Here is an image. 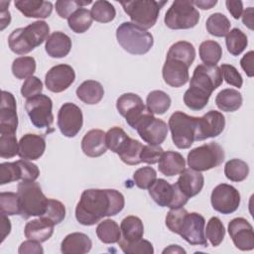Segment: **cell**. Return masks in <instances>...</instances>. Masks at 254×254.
Masks as SVG:
<instances>
[{"label": "cell", "mask_w": 254, "mask_h": 254, "mask_svg": "<svg viewBox=\"0 0 254 254\" xmlns=\"http://www.w3.org/2000/svg\"><path fill=\"white\" fill-rule=\"evenodd\" d=\"M125 205L124 195L113 189L83 190L75 207V218L84 226H91L106 216L118 214Z\"/></svg>", "instance_id": "cell-1"}, {"label": "cell", "mask_w": 254, "mask_h": 254, "mask_svg": "<svg viewBox=\"0 0 254 254\" xmlns=\"http://www.w3.org/2000/svg\"><path fill=\"white\" fill-rule=\"evenodd\" d=\"M222 73L217 65L198 64L192 73L190 87L184 94V102L193 111L203 109L208 103L211 93L221 85Z\"/></svg>", "instance_id": "cell-2"}, {"label": "cell", "mask_w": 254, "mask_h": 254, "mask_svg": "<svg viewBox=\"0 0 254 254\" xmlns=\"http://www.w3.org/2000/svg\"><path fill=\"white\" fill-rule=\"evenodd\" d=\"M166 226L190 245L207 247L204 232L205 220L201 214L197 212L189 213L184 207L171 208L166 216Z\"/></svg>", "instance_id": "cell-3"}, {"label": "cell", "mask_w": 254, "mask_h": 254, "mask_svg": "<svg viewBox=\"0 0 254 254\" xmlns=\"http://www.w3.org/2000/svg\"><path fill=\"white\" fill-rule=\"evenodd\" d=\"M50 27L45 21H35L25 28L12 31L8 37L10 50L17 55H26L47 41Z\"/></svg>", "instance_id": "cell-4"}, {"label": "cell", "mask_w": 254, "mask_h": 254, "mask_svg": "<svg viewBox=\"0 0 254 254\" xmlns=\"http://www.w3.org/2000/svg\"><path fill=\"white\" fill-rule=\"evenodd\" d=\"M116 39L118 44L131 55H144L154 45L152 34L132 22H123L118 26Z\"/></svg>", "instance_id": "cell-5"}, {"label": "cell", "mask_w": 254, "mask_h": 254, "mask_svg": "<svg viewBox=\"0 0 254 254\" xmlns=\"http://www.w3.org/2000/svg\"><path fill=\"white\" fill-rule=\"evenodd\" d=\"M20 215L24 219L32 216H42L47 207L48 199L40 185L35 181H22L18 184Z\"/></svg>", "instance_id": "cell-6"}, {"label": "cell", "mask_w": 254, "mask_h": 254, "mask_svg": "<svg viewBox=\"0 0 254 254\" xmlns=\"http://www.w3.org/2000/svg\"><path fill=\"white\" fill-rule=\"evenodd\" d=\"M167 2L166 0H134L122 1L120 4L133 24L147 30L156 24L160 11Z\"/></svg>", "instance_id": "cell-7"}, {"label": "cell", "mask_w": 254, "mask_h": 254, "mask_svg": "<svg viewBox=\"0 0 254 254\" xmlns=\"http://www.w3.org/2000/svg\"><path fill=\"white\" fill-rule=\"evenodd\" d=\"M198 117L190 116L182 111L174 112L170 119L169 125L173 143L179 149L190 148L196 137Z\"/></svg>", "instance_id": "cell-8"}, {"label": "cell", "mask_w": 254, "mask_h": 254, "mask_svg": "<svg viewBox=\"0 0 254 254\" xmlns=\"http://www.w3.org/2000/svg\"><path fill=\"white\" fill-rule=\"evenodd\" d=\"M199 21V13L191 1L177 0L172 3L165 14L166 26L173 30L190 29Z\"/></svg>", "instance_id": "cell-9"}, {"label": "cell", "mask_w": 254, "mask_h": 254, "mask_svg": "<svg viewBox=\"0 0 254 254\" xmlns=\"http://www.w3.org/2000/svg\"><path fill=\"white\" fill-rule=\"evenodd\" d=\"M224 157L222 147L216 142H210L190 150L188 154V165L197 172L208 171L218 167Z\"/></svg>", "instance_id": "cell-10"}, {"label": "cell", "mask_w": 254, "mask_h": 254, "mask_svg": "<svg viewBox=\"0 0 254 254\" xmlns=\"http://www.w3.org/2000/svg\"><path fill=\"white\" fill-rule=\"evenodd\" d=\"M148 190L153 200L162 207H183L189 200V198L182 193L176 184L171 185L164 179L156 180Z\"/></svg>", "instance_id": "cell-11"}, {"label": "cell", "mask_w": 254, "mask_h": 254, "mask_svg": "<svg viewBox=\"0 0 254 254\" xmlns=\"http://www.w3.org/2000/svg\"><path fill=\"white\" fill-rule=\"evenodd\" d=\"M25 109L32 124L41 129L49 128L54 122L53 101L46 94H38L25 102Z\"/></svg>", "instance_id": "cell-12"}, {"label": "cell", "mask_w": 254, "mask_h": 254, "mask_svg": "<svg viewBox=\"0 0 254 254\" xmlns=\"http://www.w3.org/2000/svg\"><path fill=\"white\" fill-rule=\"evenodd\" d=\"M135 129L143 141L149 145H161L166 140L169 131L167 123L156 118L150 111L144 114Z\"/></svg>", "instance_id": "cell-13"}, {"label": "cell", "mask_w": 254, "mask_h": 254, "mask_svg": "<svg viewBox=\"0 0 254 254\" xmlns=\"http://www.w3.org/2000/svg\"><path fill=\"white\" fill-rule=\"evenodd\" d=\"M240 200L239 191L228 184L217 185L210 195L213 209L222 214H230L236 211L240 205Z\"/></svg>", "instance_id": "cell-14"}, {"label": "cell", "mask_w": 254, "mask_h": 254, "mask_svg": "<svg viewBox=\"0 0 254 254\" xmlns=\"http://www.w3.org/2000/svg\"><path fill=\"white\" fill-rule=\"evenodd\" d=\"M82 124L81 109L71 102L64 103L58 113V127L61 133L67 138H72L81 130Z\"/></svg>", "instance_id": "cell-15"}, {"label": "cell", "mask_w": 254, "mask_h": 254, "mask_svg": "<svg viewBox=\"0 0 254 254\" xmlns=\"http://www.w3.org/2000/svg\"><path fill=\"white\" fill-rule=\"evenodd\" d=\"M116 108L130 127L135 129L137 123L149 110L142 98L135 93L128 92L120 95L116 101Z\"/></svg>", "instance_id": "cell-16"}, {"label": "cell", "mask_w": 254, "mask_h": 254, "mask_svg": "<svg viewBox=\"0 0 254 254\" xmlns=\"http://www.w3.org/2000/svg\"><path fill=\"white\" fill-rule=\"evenodd\" d=\"M228 233L236 248L242 251H249L254 248L253 227L243 217L233 218L228 223Z\"/></svg>", "instance_id": "cell-17"}, {"label": "cell", "mask_w": 254, "mask_h": 254, "mask_svg": "<svg viewBox=\"0 0 254 254\" xmlns=\"http://www.w3.org/2000/svg\"><path fill=\"white\" fill-rule=\"evenodd\" d=\"M74 79V69L68 64H61L49 69L45 76V84L50 91L59 93L67 89Z\"/></svg>", "instance_id": "cell-18"}, {"label": "cell", "mask_w": 254, "mask_h": 254, "mask_svg": "<svg viewBox=\"0 0 254 254\" xmlns=\"http://www.w3.org/2000/svg\"><path fill=\"white\" fill-rule=\"evenodd\" d=\"M18 127L16 99L11 92L2 90L0 104V134H15Z\"/></svg>", "instance_id": "cell-19"}, {"label": "cell", "mask_w": 254, "mask_h": 254, "mask_svg": "<svg viewBox=\"0 0 254 254\" xmlns=\"http://www.w3.org/2000/svg\"><path fill=\"white\" fill-rule=\"evenodd\" d=\"M225 127V117L216 110L206 112L202 117H198L195 141H202L208 138L217 137Z\"/></svg>", "instance_id": "cell-20"}, {"label": "cell", "mask_w": 254, "mask_h": 254, "mask_svg": "<svg viewBox=\"0 0 254 254\" xmlns=\"http://www.w3.org/2000/svg\"><path fill=\"white\" fill-rule=\"evenodd\" d=\"M162 75L164 81L168 85L172 87H181L190 79L189 66L183 62L166 59L162 69Z\"/></svg>", "instance_id": "cell-21"}, {"label": "cell", "mask_w": 254, "mask_h": 254, "mask_svg": "<svg viewBox=\"0 0 254 254\" xmlns=\"http://www.w3.org/2000/svg\"><path fill=\"white\" fill-rule=\"evenodd\" d=\"M46 150L45 138L37 134H25L19 141L18 155L23 160L35 161L40 159Z\"/></svg>", "instance_id": "cell-22"}, {"label": "cell", "mask_w": 254, "mask_h": 254, "mask_svg": "<svg viewBox=\"0 0 254 254\" xmlns=\"http://www.w3.org/2000/svg\"><path fill=\"white\" fill-rule=\"evenodd\" d=\"M176 185L182 193L190 198L200 192L204 185V178L200 172L189 168L180 174Z\"/></svg>", "instance_id": "cell-23"}, {"label": "cell", "mask_w": 254, "mask_h": 254, "mask_svg": "<svg viewBox=\"0 0 254 254\" xmlns=\"http://www.w3.org/2000/svg\"><path fill=\"white\" fill-rule=\"evenodd\" d=\"M105 132L100 129H91L85 133L81 140L82 152L91 158L103 155L107 150Z\"/></svg>", "instance_id": "cell-24"}, {"label": "cell", "mask_w": 254, "mask_h": 254, "mask_svg": "<svg viewBox=\"0 0 254 254\" xmlns=\"http://www.w3.org/2000/svg\"><path fill=\"white\" fill-rule=\"evenodd\" d=\"M15 7L27 18L46 19L53 11V4L43 0H16Z\"/></svg>", "instance_id": "cell-25"}, {"label": "cell", "mask_w": 254, "mask_h": 254, "mask_svg": "<svg viewBox=\"0 0 254 254\" xmlns=\"http://www.w3.org/2000/svg\"><path fill=\"white\" fill-rule=\"evenodd\" d=\"M54 226L55 224L51 220L40 216V218L33 219L26 223L24 233L26 238L42 243L51 238L54 233Z\"/></svg>", "instance_id": "cell-26"}, {"label": "cell", "mask_w": 254, "mask_h": 254, "mask_svg": "<svg viewBox=\"0 0 254 254\" xmlns=\"http://www.w3.org/2000/svg\"><path fill=\"white\" fill-rule=\"evenodd\" d=\"M92 247L91 239L84 233L73 232L67 234L61 244V251L64 254H84Z\"/></svg>", "instance_id": "cell-27"}, {"label": "cell", "mask_w": 254, "mask_h": 254, "mask_svg": "<svg viewBox=\"0 0 254 254\" xmlns=\"http://www.w3.org/2000/svg\"><path fill=\"white\" fill-rule=\"evenodd\" d=\"M45 50L51 58H64L71 50V40L63 32H54L47 39Z\"/></svg>", "instance_id": "cell-28"}, {"label": "cell", "mask_w": 254, "mask_h": 254, "mask_svg": "<svg viewBox=\"0 0 254 254\" xmlns=\"http://www.w3.org/2000/svg\"><path fill=\"white\" fill-rule=\"evenodd\" d=\"M159 171L167 177L180 175L186 169V161L182 154L175 151L164 152L159 160Z\"/></svg>", "instance_id": "cell-29"}, {"label": "cell", "mask_w": 254, "mask_h": 254, "mask_svg": "<svg viewBox=\"0 0 254 254\" xmlns=\"http://www.w3.org/2000/svg\"><path fill=\"white\" fill-rule=\"evenodd\" d=\"M75 93L79 100L85 104L92 105L101 101L104 95V88L100 82L88 79L79 84Z\"/></svg>", "instance_id": "cell-30"}, {"label": "cell", "mask_w": 254, "mask_h": 254, "mask_svg": "<svg viewBox=\"0 0 254 254\" xmlns=\"http://www.w3.org/2000/svg\"><path fill=\"white\" fill-rule=\"evenodd\" d=\"M143 145L140 141L130 138L129 136L121 143L116 151L121 161L127 165L135 166L141 163L140 155Z\"/></svg>", "instance_id": "cell-31"}, {"label": "cell", "mask_w": 254, "mask_h": 254, "mask_svg": "<svg viewBox=\"0 0 254 254\" xmlns=\"http://www.w3.org/2000/svg\"><path fill=\"white\" fill-rule=\"evenodd\" d=\"M121 238L126 242H133L143 238L144 225L142 220L135 215H129L122 219L120 224Z\"/></svg>", "instance_id": "cell-32"}, {"label": "cell", "mask_w": 254, "mask_h": 254, "mask_svg": "<svg viewBox=\"0 0 254 254\" xmlns=\"http://www.w3.org/2000/svg\"><path fill=\"white\" fill-rule=\"evenodd\" d=\"M241 93L233 88H225L219 91L215 97L216 106L224 112H234L242 105Z\"/></svg>", "instance_id": "cell-33"}, {"label": "cell", "mask_w": 254, "mask_h": 254, "mask_svg": "<svg viewBox=\"0 0 254 254\" xmlns=\"http://www.w3.org/2000/svg\"><path fill=\"white\" fill-rule=\"evenodd\" d=\"M195 58V49L192 44L187 41H179L173 44L167 54L166 59H173L185 63L189 67Z\"/></svg>", "instance_id": "cell-34"}, {"label": "cell", "mask_w": 254, "mask_h": 254, "mask_svg": "<svg viewBox=\"0 0 254 254\" xmlns=\"http://www.w3.org/2000/svg\"><path fill=\"white\" fill-rule=\"evenodd\" d=\"M96 235L99 240L105 244L118 243L121 238V230L114 220L105 219L98 223L96 227Z\"/></svg>", "instance_id": "cell-35"}, {"label": "cell", "mask_w": 254, "mask_h": 254, "mask_svg": "<svg viewBox=\"0 0 254 254\" xmlns=\"http://www.w3.org/2000/svg\"><path fill=\"white\" fill-rule=\"evenodd\" d=\"M171 97L163 90H153L147 95V109L157 115L164 114L171 106Z\"/></svg>", "instance_id": "cell-36"}, {"label": "cell", "mask_w": 254, "mask_h": 254, "mask_svg": "<svg viewBox=\"0 0 254 254\" xmlns=\"http://www.w3.org/2000/svg\"><path fill=\"white\" fill-rule=\"evenodd\" d=\"M198 53L203 64L216 65L222 57V48L217 42L206 40L199 45Z\"/></svg>", "instance_id": "cell-37"}, {"label": "cell", "mask_w": 254, "mask_h": 254, "mask_svg": "<svg viewBox=\"0 0 254 254\" xmlns=\"http://www.w3.org/2000/svg\"><path fill=\"white\" fill-rule=\"evenodd\" d=\"M92 21L93 19L90 11L81 7L70 15V17L67 19V24L71 31L76 34H82L90 28Z\"/></svg>", "instance_id": "cell-38"}, {"label": "cell", "mask_w": 254, "mask_h": 254, "mask_svg": "<svg viewBox=\"0 0 254 254\" xmlns=\"http://www.w3.org/2000/svg\"><path fill=\"white\" fill-rule=\"evenodd\" d=\"M225 44L228 53L232 56H239L247 47V36L238 28H233L226 34Z\"/></svg>", "instance_id": "cell-39"}, {"label": "cell", "mask_w": 254, "mask_h": 254, "mask_svg": "<svg viewBox=\"0 0 254 254\" xmlns=\"http://www.w3.org/2000/svg\"><path fill=\"white\" fill-rule=\"evenodd\" d=\"M249 174L248 164L240 159H231L224 166V175L231 182H242Z\"/></svg>", "instance_id": "cell-40"}, {"label": "cell", "mask_w": 254, "mask_h": 254, "mask_svg": "<svg viewBox=\"0 0 254 254\" xmlns=\"http://www.w3.org/2000/svg\"><path fill=\"white\" fill-rule=\"evenodd\" d=\"M230 21L221 13L211 14L205 23L207 32L214 37H224L229 32Z\"/></svg>", "instance_id": "cell-41"}, {"label": "cell", "mask_w": 254, "mask_h": 254, "mask_svg": "<svg viewBox=\"0 0 254 254\" xmlns=\"http://www.w3.org/2000/svg\"><path fill=\"white\" fill-rule=\"evenodd\" d=\"M93 20L99 23H108L114 20L116 16V10L114 6L106 0L95 1L90 10Z\"/></svg>", "instance_id": "cell-42"}, {"label": "cell", "mask_w": 254, "mask_h": 254, "mask_svg": "<svg viewBox=\"0 0 254 254\" xmlns=\"http://www.w3.org/2000/svg\"><path fill=\"white\" fill-rule=\"evenodd\" d=\"M36 71V61L33 57H19L12 64L13 75L18 79L33 76Z\"/></svg>", "instance_id": "cell-43"}, {"label": "cell", "mask_w": 254, "mask_h": 254, "mask_svg": "<svg viewBox=\"0 0 254 254\" xmlns=\"http://www.w3.org/2000/svg\"><path fill=\"white\" fill-rule=\"evenodd\" d=\"M23 179V171L21 164L16 162H5L0 165V185H6Z\"/></svg>", "instance_id": "cell-44"}, {"label": "cell", "mask_w": 254, "mask_h": 254, "mask_svg": "<svg viewBox=\"0 0 254 254\" xmlns=\"http://www.w3.org/2000/svg\"><path fill=\"white\" fill-rule=\"evenodd\" d=\"M205 237L209 240L212 246H218L224 239L225 236V228L221 220L213 216L211 217L206 224V228L204 229Z\"/></svg>", "instance_id": "cell-45"}, {"label": "cell", "mask_w": 254, "mask_h": 254, "mask_svg": "<svg viewBox=\"0 0 254 254\" xmlns=\"http://www.w3.org/2000/svg\"><path fill=\"white\" fill-rule=\"evenodd\" d=\"M118 245L121 250L126 254H153L154 248L150 241L143 238L133 241L126 242L122 239L118 241Z\"/></svg>", "instance_id": "cell-46"}, {"label": "cell", "mask_w": 254, "mask_h": 254, "mask_svg": "<svg viewBox=\"0 0 254 254\" xmlns=\"http://www.w3.org/2000/svg\"><path fill=\"white\" fill-rule=\"evenodd\" d=\"M0 210L5 215L20 214V205L18 193L11 191H2L0 193Z\"/></svg>", "instance_id": "cell-47"}, {"label": "cell", "mask_w": 254, "mask_h": 254, "mask_svg": "<svg viewBox=\"0 0 254 254\" xmlns=\"http://www.w3.org/2000/svg\"><path fill=\"white\" fill-rule=\"evenodd\" d=\"M41 217H45L51 220L55 225L59 224L65 217V206L60 200L49 198L46 211Z\"/></svg>", "instance_id": "cell-48"}, {"label": "cell", "mask_w": 254, "mask_h": 254, "mask_svg": "<svg viewBox=\"0 0 254 254\" xmlns=\"http://www.w3.org/2000/svg\"><path fill=\"white\" fill-rule=\"evenodd\" d=\"M135 185L142 190L149 189L157 180V172L152 167H143L135 171L133 175Z\"/></svg>", "instance_id": "cell-49"}, {"label": "cell", "mask_w": 254, "mask_h": 254, "mask_svg": "<svg viewBox=\"0 0 254 254\" xmlns=\"http://www.w3.org/2000/svg\"><path fill=\"white\" fill-rule=\"evenodd\" d=\"M19 143L15 134L0 135V156L3 159H10L18 155Z\"/></svg>", "instance_id": "cell-50"}, {"label": "cell", "mask_w": 254, "mask_h": 254, "mask_svg": "<svg viewBox=\"0 0 254 254\" xmlns=\"http://www.w3.org/2000/svg\"><path fill=\"white\" fill-rule=\"evenodd\" d=\"M92 1H79V0H59L56 2V11L63 19H68L70 15L77 9L90 4Z\"/></svg>", "instance_id": "cell-51"}, {"label": "cell", "mask_w": 254, "mask_h": 254, "mask_svg": "<svg viewBox=\"0 0 254 254\" xmlns=\"http://www.w3.org/2000/svg\"><path fill=\"white\" fill-rule=\"evenodd\" d=\"M128 137L125 131L120 127H112L105 134V140L107 148L110 149L113 153H116L120 144Z\"/></svg>", "instance_id": "cell-52"}, {"label": "cell", "mask_w": 254, "mask_h": 254, "mask_svg": "<svg viewBox=\"0 0 254 254\" xmlns=\"http://www.w3.org/2000/svg\"><path fill=\"white\" fill-rule=\"evenodd\" d=\"M43 90V82L37 76H30L25 79L21 87V94L23 97L29 99L38 94H41Z\"/></svg>", "instance_id": "cell-53"}, {"label": "cell", "mask_w": 254, "mask_h": 254, "mask_svg": "<svg viewBox=\"0 0 254 254\" xmlns=\"http://www.w3.org/2000/svg\"><path fill=\"white\" fill-rule=\"evenodd\" d=\"M164 153L163 148L160 145H145L141 151L140 159L141 163L154 165L159 162Z\"/></svg>", "instance_id": "cell-54"}, {"label": "cell", "mask_w": 254, "mask_h": 254, "mask_svg": "<svg viewBox=\"0 0 254 254\" xmlns=\"http://www.w3.org/2000/svg\"><path fill=\"white\" fill-rule=\"evenodd\" d=\"M220 70L222 73V78L230 85L240 88L243 84V78L238 72L235 66L228 64H223L220 65Z\"/></svg>", "instance_id": "cell-55"}, {"label": "cell", "mask_w": 254, "mask_h": 254, "mask_svg": "<svg viewBox=\"0 0 254 254\" xmlns=\"http://www.w3.org/2000/svg\"><path fill=\"white\" fill-rule=\"evenodd\" d=\"M18 253L19 254H43L44 249L41 245V242L28 239L27 241H24L21 243L18 249Z\"/></svg>", "instance_id": "cell-56"}, {"label": "cell", "mask_w": 254, "mask_h": 254, "mask_svg": "<svg viewBox=\"0 0 254 254\" xmlns=\"http://www.w3.org/2000/svg\"><path fill=\"white\" fill-rule=\"evenodd\" d=\"M253 56H254L253 51H249L240 60V65H241L242 69L245 71V73L247 74V76H249V77H252L254 75Z\"/></svg>", "instance_id": "cell-57"}, {"label": "cell", "mask_w": 254, "mask_h": 254, "mask_svg": "<svg viewBox=\"0 0 254 254\" xmlns=\"http://www.w3.org/2000/svg\"><path fill=\"white\" fill-rule=\"evenodd\" d=\"M226 8L234 19H239L243 13V3L239 0H226Z\"/></svg>", "instance_id": "cell-58"}, {"label": "cell", "mask_w": 254, "mask_h": 254, "mask_svg": "<svg viewBox=\"0 0 254 254\" xmlns=\"http://www.w3.org/2000/svg\"><path fill=\"white\" fill-rule=\"evenodd\" d=\"M10 1H1L0 6H1V31L4 30L11 22V15L7 7L9 6Z\"/></svg>", "instance_id": "cell-59"}, {"label": "cell", "mask_w": 254, "mask_h": 254, "mask_svg": "<svg viewBox=\"0 0 254 254\" xmlns=\"http://www.w3.org/2000/svg\"><path fill=\"white\" fill-rule=\"evenodd\" d=\"M11 232V221L8 215L1 213V243Z\"/></svg>", "instance_id": "cell-60"}, {"label": "cell", "mask_w": 254, "mask_h": 254, "mask_svg": "<svg viewBox=\"0 0 254 254\" xmlns=\"http://www.w3.org/2000/svg\"><path fill=\"white\" fill-rule=\"evenodd\" d=\"M241 17H242L243 24L250 30H253V25H254V9H253V7L246 8V10L242 13Z\"/></svg>", "instance_id": "cell-61"}, {"label": "cell", "mask_w": 254, "mask_h": 254, "mask_svg": "<svg viewBox=\"0 0 254 254\" xmlns=\"http://www.w3.org/2000/svg\"><path fill=\"white\" fill-rule=\"evenodd\" d=\"M193 5H195L196 7L202 9V10H208L211 9L212 7H214L217 4L216 0H198V1H191Z\"/></svg>", "instance_id": "cell-62"}, {"label": "cell", "mask_w": 254, "mask_h": 254, "mask_svg": "<svg viewBox=\"0 0 254 254\" xmlns=\"http://www.w3.org/2000/svg\"><path fill=\"white\" fill-rule=\"evenodd\" d=\"M166 253H184V254H186V250L179 245H170L169 247H167L163 250V254H166Z\"/></svg>", "instance_id": "cell-63"}]
</instances>
